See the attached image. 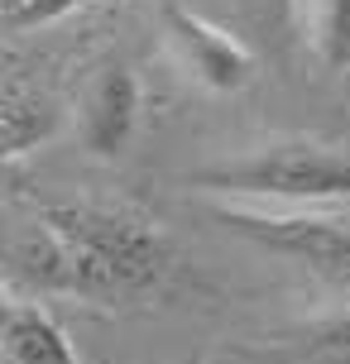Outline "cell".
<instances>
[{
	"label": "cell",
	"mask_w": 350,
	"mask_h": 364,
	"mask_svg": "<svg viewBox=\"0 0 350 364\" xmlns=\"http://www.w3.org/2000/svg\"><path fill=\"white\" fill-rule=\"evenodd\" d=\"M173 269V245L159 220L129 206L58 201L38 206L29 235L15 245V278L38 292H73L87 302H125L159 288Z\"/></svg>",
	"instance_id": "1"
},
{
	"label": "cell",
	"mask_w": 350,
	"mask_h": 364,
	"mask_svg": "<svg viewBox=\"0 0 350 364\" xmlns=\"http://www.w3.org/2000/svg\"><path fill=\"white\" fill-rule=\"evenodd\" d=\"M187 182L206 197H221V206L327 211L350 201V154L322 139H274L250 154L197 168L187 173Z\"/></svg>",
	"instance_id": "2"
},
{
	"label": "cell",
	"mask_w": 350,
	"mask_h": 364,
	"mask_svg": "<svg viewBox=\"0 0 350 364\" xmlns=\"http://www.w3.org/2000/svg\"><path fill=\"white\" fill-rule=\"evenodd\" d=\"M211 216L230 235L293 259L327 283L350 288V220L332 211H255V206H211Z\"/></svg>",
	"instance_id": "3"
},
{
	"label": "cell",
	"mask_w": 350,
	"mask_h": 364,
	"mask_svg": "<svg viewBox=\"0 0 350 364\" xmlns=\"http://www.w3.org/2000/svg\"><path fill=\"white\" fill-rule=\"evenodd\" d=\"M164 34L197 87L216 91V96H235V91H245L255 82V73H259L255 53L235 34H226L221 24H211L206 15L187 10L178 0L164 5Z\"/></svg>",
	"instance_id": "4"
},
{
	"label": "cell",
	"mask_w": 350,
	"mask_h": 364,
	"mask_svg": "<svg viewBox=\"0 0 350 364\" xmlns=\"http://www.w3.org/2000/svg\"><path fill=\"white\" fill-rule=\"evenodd\" d=\"M139 129V77L129 73L125 63H106L96 68L82 91H77V134H82V149L111 164L129 149Z\"/></svg>",
	"instance_id": "5"
},
{
	"label": "cell",
	"mask_w": 350,
	"mask_h": 364,
	"mask_svg": "<svg viewBox=\"0 0 350 364\" xmlns=\"http://www.w3.org/2000/svg\"><path fill=\"white\" fill-rule=\"evenodd\" d=\"M0 364H82L68 331L38 302L10 297L0 316Z\"/></svg>",
	"instance_id": "6"
},
{
	"label": "cell",
	"mask_w": 350,
	"mask_h": 364,
	"mask_svg": "<svg viewBox=\"0 0 350 364\" xmlns=\"http://www.w3.org/2000/svg\"><path fill=\"white\" fill-rule=\"evenodd\" d=\"M58 129V110L53 101L38 87L10 77L5 82V96H0V134H5V159H24L34 154L43 139H53Z\"/></svg>",
	"instance_id": "7"
},
{
	"label": "cell",
	"mask_w": 350,
	"mask_h": 364,
	"mask_svg": "<svg viewBox=\"0 0 350 364\" xmlns=\"http://www.w3.org/2000/svg\"><path fill=\"white\" fill-rule=\"evenodd\" d=\"M278 355L293 364H350V307L278 336Z\"/></svg>",
	"instance_id": "8"
},
{
	"label": "cell",
	"mask_w": 350,
	"mask_h": 364,
	"mask_svg": "<svg viewBox=\"0 0 350 364\" xmlns=\"http://www.w3.org/2000/svg\"><path fill=\"white\" fill-rule=\"evenodd\" d=\"M302 5V29L312 34V48L322 68H350V0H297Z\"/></svg>",
	"instance_id": "9"
},
{
	"label": "cell",
	"mask_w": 350,
	"mask_h": 364,
	"mask_svg": "<svg viewBox=\"0 0 350 364\" xmlns=\"http://www.w3.org/2000/svg\"><path fill=\"white\" fill-rule=\"evenodd\" d=\"M92 0H0V19L10 34H24V29H38V24H53V19L73 15Z\"/></svg>",
	"instance_id": "10"
},
{
	"label": "cell",
	"mask_w": 350,
	"mask_h": 364,
	"mask_svg": "<svg viewBox=\"0 0 350 364\" xmlns=\"http://www.w3.org/2000/svg\"><path fill=\"white\" fill-rule=\"evenodd\" d=\"M183 364H197V360H183Z\"/></svg>",
	"instance_id": "11"
}]
</instances>
